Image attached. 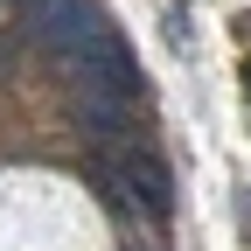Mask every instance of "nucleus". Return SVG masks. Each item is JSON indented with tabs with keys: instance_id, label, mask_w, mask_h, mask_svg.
I'll list each match as a JSON object with an SVG mask.
<instances>
[{
	"instance_id": "1",
	"label": "nucleus",
	"mask_w": 251,
	"mask_h": 251,
	"mask_svg": "<svg viewBox=\"0 0 251 251\" xmlns=\"http://www.w3.org/2000/svg\"><path fill=\"white\" fill-rule=\"evenodd\" d=\"M119 35V28L105 21L98 0H49V7H35V42L56 56V63H77L91 49H105Z\"/></svg>"
},
{
	"instance_id": "3",
	"label": "nucleus",
	"mask_w": 251,
	"mask_h": 251,
	"mask_svg": "<svg viewBox=\"0 0 251 251\" xmlns=\"http://www.w3.org/2000/svg\"><path fill=\"white\" fill-rule=\"evenodd\" d=\"M244 98H251V63H244Z\"/></svg>"
},
{
	"instance_id": "2",
	"label": "nucleus",
	"mask_w": 251,
	"mask_h": 251,
	"mask_svg": "<svg viewBox=\"0 0 251 251\" xmlns=\"http://www.w3.org/2000/svg\"><path fill=\"white\" fill-rule=\"evenodd\" d=\"M91 168H98L105 188H119V196H140L153 216H168V209H175V181H168V168L153 161L147 147H112V153H98Z\"/></svg>"
},
{
	"instance_id": "4",
	"label": "nucleus",
	"mask_w": 251,
	"mask_h": 251,
	"mask_svg": "<svg viewBox=\"0 0 251 251\" xmlns=\"http://www.w3.org/2000/svg\"><path fill=\"white\" fill-rule=\"evenodd\" d=\"M28 7H49V0H28Z\"/></svg>"
},
{
	"instance_id": "5",
	"label": "nucleus",
	"mask_w": 251,
	"mask_h": 251,
	"mask_svg": "<svg viewBox=\"0 0 251 251\" xmlns=\"http://www.w3.org/2000/svg\"><path fill=\"white\" fill-rule=\"evenodd\" d=\"M0 7H7V0H0Z\"/></svg>"
}]
</instances>
